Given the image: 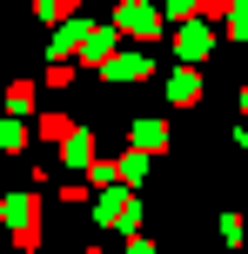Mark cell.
Wrapping results in <instances>:
<instances>
[{
  "label": "cell",
  "instance_id": "obj_5",
  "mask_svg": "<svg viewBox=\"0 0 248 254\" xmlns=\"http://www.w3.org/2000/svg\"><path fill=\"white\" fill-rule=\"evenodd\" d=\"M107 74H114V80H141V74H148V61H141V54H128V61H114Z\"/></svg>",
  "mask_w": 248,
  "mask_h": 254
},
{
  "label": "cell",
  "instance_id": "obj_4",
  "mask_svg": "<svg viewBox=\"0 0 248 254\" xmlns=\"http://www.w3.org/2000/svg\"><path fill=\"white\" fill-rule=\"evenodd\" d=\"M107 54H114V27H107V34H87V67H101Z\"/></svg>",
  "mask_w": 248,
  "mask_h": 254
},
{
  "label": "cell",
  "instance_id": "obj_3",
  "mask_svg": "<svg viewBox=\"0 0 248 254\" xmlns=\"http://www.w3.org/2000/svg\"><path fill=\"white\" fill-rule=\"evenodd\" d=\"M168 94H174V107H188L201 94V80H195V67H181V74H168Z\"/></svg>",
  "mask_w": 248,
  "mask_h": 254
},
{
  "label": "cell",
  "instance_id": "obj_9",
  "mask_svg": "<svg viewBox=\"0 0 248 254\" xmlns=\"http://www.w3.org/2000/svg\"><path fill=\"white\" fill-rule=\"evenodd\" d=\"M228 7L235 0H201V20H228Z\"/></svg>",
  "mask_w": 248,
  "mask_h": 254
},
{
  "label": "cell",
  "instance_id": "obj_1",
  "mask_svg": "<svg viewBox=\"0 0 248 254\" xmlns=\"http://www.w3.org/2000/svg\"><path fill=\"white\" fill-rule=\"evenodd\" d=\"M121 34L155 40V34H161V7H148V0H128V7H121Z\"/></svg>",
  "mask_w": 248,
  "mask_h": 254
},
{
  "label": "cell",
  "instance_id": "obj_11",
  "mask_svg": "<svg viewBox=\"0 0 248 254\" xmlns=\"http://www.w3.org/2000/svg\"><path fill=\"white\" fill-rule=\"evenodd\" d=\"M94 254H101V248H94Z\"/></svg>",
  "mask_w": 248,
  "mask_h": 254
},
{
  "label": "cell",
  "instance_id": "obj_7",
  "mask_svg": "<svg viewBox=\"0 0 248 254\" xmlns=\"http://www.w3.org/2000/svg\"><path fill=\"white\" fill-rule=\"evenodd\" d=\"M67 7H74V0H34V13H40V20H67Z\"/></svg>",
  "mask_w": 248,
  "mask_h": 254
},
{
  "label": "cell",
  "instance_id": "obj_6",
  "mask_svg": "<svg viewBox=\"0 0 248 254\" xmlns=\"http://www.w3.org/2000/svg\"><path fill=\"white\" fill-rule=\"evenodd\" d=\"M228 34L248 40V0H235V7H228Z\"/></svg>",
  "mask_w": 248,
  "mask_h": 254
},
{
  "label": "cell",
  "instance_id": "obj_10",
  "mask_svg": "<svg viewBox=\"0 0 248 254\" xmlns=\"http://www.w3.org/2000/svg\"><path fill=\"white\" fill-rule=\"evenodd\" d=\"M168 13H181V20H188V13H201V0H168Z\"/></svg>",
  "mask_w": 248,
  "mask_h": 254
},
{
  "label": "cell",
  "instance_id": "obj_2",
  "mask_svg": "<svg viewBox=\"0 0 248 254\" xmlns=\"http://www.w3.org/2000/svg\"><path fill=\"white\" fill-rule=\"evenodd\" d=\"M134 147H141V154L168 147V127H161V121H134Z\"/></svg>",
  "mask_w": 248,
  "mask_h": 254
},
{
  "label": "cell",
  "instance_id": "obj_8",
  "mask_svg": "<svg viewBox=\"0 0 248 254\" xmlns=\"http://www.w3.org/2000/svg\"><path fill=\"white\" fill-rule=\"evenodd\" d=\"M208 47V27H181V54H201Z\"/></svg>",
  "mask_w": 248,
  "mask_h": 254
}]
</instances>
